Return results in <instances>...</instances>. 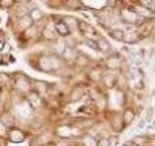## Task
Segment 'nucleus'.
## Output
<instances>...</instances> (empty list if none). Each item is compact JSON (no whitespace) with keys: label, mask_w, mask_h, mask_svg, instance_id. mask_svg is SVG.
Instances as JSON below:
<instances>
[{"label":"nucleus","mask_w":155,"mask_h":146,"mask_svg":"<svg viewBox=\"0 0 155 146\" xmlns=\"http://www.w3.org/2000/svg\"><path fill=\"white\" fill-rule=\"evenodd\" d=\"M28 105L32 108V109H38L43 106V98L38 92L35 91H29L28 92Z\"/></svg>","instance_id":"f257e3e1"},{"label":"nucleus","mask_w":155,"mask_h":146,"mask_svg":"<svg viewBox=\"0 0 155 146\" xmlns=\"http://www.w3.org/2000/svg\"><path fill=\"white\" fill-rule=\"evenodd\" d=\"M6 135H8L9 141H12V143H21V141L26 138L25 132L20 131V129H17V128H9V129L6 131Z\"/></svg>","instance_id":"f03ea898"},{"label":"nucleus","mask_w":155,"mask_h":146,"mask_svg":"<svg viewBox=\"0 0 155 146\" xmlns=\"http://www.w3.org/2000/svg\"><path fill=\"white\" fill-rule=\"evenodd\" d=\"M134 118H135V111H134V109H130V108L124 109V112H123V115H121V120H123V123H124V126L130 124L132 121H134Z\"/></svg>","instance_id":"7ed1b4c3"},{"label":"nucleus","mask_w":155,"mask_h":146,"mask_svg":"<svg viewBox=\"0 0 155 146\" xmlns=\"http://www.w3.org/2000/svg\"><path fill=\"white\" fill-rule=\"evenodd\" d=\"M54 29H55V32H57L58 35H63V37H66V35H69V34H71V29H69V26L66 25V23H63V22H60V23H55Z\"/></svg>","instance_id":"20e7f679"},{"label":"nucleus","mask_w":155,"mask_h":146,"mask_svg":"<svg viewBox=\"0 0 155 146\" xmlns=\"http://www.w3.org/2000/svg\"><path fill=\"white\" fill-rule=\"evenodd\" d=\"M121 15H123V18H124V22H126V23L135 25V23H137V20H138V15H137L134 11H123Z\"/></svg>","instance_id":"39448f33"},{"label":"nucleus","mask_w":155,"mask_h":146,"mask_svg":"<svg viewBox=\"0 0 155 146\" xmlns=\"http://www.w3.org/2000/svg\"><path fill=\"white\" fill-rule=\"evenodd\" d=\"M15 88L21 92H26V91H31V85H29V80L25 78V77H21V80H17V85Z\"/></svg>","instance_id":"423d86ee"},{"label":"nucleus","mask_w":155,"mask_h":146,"mask_svg":"<svg viewBox=\"0 0 155 146\" xmlns=\"http://www.w3.org/2000/svg\"><path fill=\"white\" fill-rule=\"evenodd\" d=\"M106 65H107V68H110V69H118V68H120V65H121V60H120V57H118V55L109 57V58H107V61H106Z\"/></svg>","instance_id":"0eeeda50"},{"label":"nucleus","mask_w":155,"mask_h":146,"mask_svg":"<svg viewBox=\"0 0 155 146\" xmlns=\"http://www.w3.org/2000/svg\"><path fill=\"white\" fill-rule=\"evenodd\" d=\"M101 78H103V81H104V85L109 86V88H110V86H115V83H117V78H115V75H114L112 72H106Z\"/></svg>","instance_id":"6e6552de"},{"label":"nucleus","mask_w":155,"mask_h":146,"mask_svg":"<svg viewBox=\"0 0 155 146\" xmlns=\"http://www.w3.org/2000/svg\"><path fill=\"white\" fill-rule=\"evenodd\" d=\"M134 12H135L137 15H143V17H152V15H153V12L149 11L147 6H141V5H137Z\"/></svg>","instance_id":"1a4fd4ad"},{"label":"nucleus","mask_w":155,"mask_h":146,"mask_svg":"<svg viewBox=\"0 0 155 146\" xmlns=\"http://www.w3.org/2000/svg\"><path fill=\"white\" fill-rule=\"evenodd\" d=\"M77 26H78V29H80L84 35H87V32H89V34H95V31L91 28V25L86 23V22H77Z\"/></svg>","instance_id":"9d476101"},{"label":"nucleus","mask_w":155,"mask_h":146,"mask_svg":"<svg viewBox=\"0 0 155 146\" xmlns=\"http://www.w3.org/2000/svg\"><path fill=\"white\" fill-rule=\"evenodd\" d=\"M110 124H112L114 131H117V132L124 128V123H123V120H121V115H118V114H115V118H114V121L110 123Z\"/></svg>","instance_id":"9b49d317"},{"label":"nucleus","mask_w":155,"mask_h":146,"mask_svg":"<svg viewBox=\"0 0 155 146\" xmlns=\"http://www.w3.org/2000/svg\"><path fill=\"white\" fill-rule=\"evenodd\" d=\"M101 77H103V72L100 71V69H92L89 74H87V78H89L91 81H100L101 80Z\"/></svg>","instance_id":"f8f14e48"},{"label":"nucleus","mask_w":155,"mask_h":146,"mask_svg":"<svg viewBox=\"0 0 155 146\" xmlns=\"http://www.w3.org/2000/svg\"><path fill=\"white\" fill-rule=\"evenodd\" d=\"M97 46H98V49H100V51H103V52H109V51H110V45H109V41H107V40H104V38H98V40H97Z\"/></svg>","instance_id":"ddd939ff"},{"label":"nucleus","mask_w":155,"mask_h":146,"mask_svg":"<svg viewBox=\"0 0 155 146\" xmlns=\"http://www.w3.org/2000/svg\"><path fill=\"white\" fill-rule=\"evenodd\" d=\"M0 121H2L5 126H8V128H12V124H14V117L11 115V114H3L2 115V118H0Z\"/></svg>","instance_id":"4468645a"},{"label":"nucleus","mask_w":155,"mask_h":146,"mask_svg":"<svg viewBox=\"0 0 155 146\" xmlns=\"http://www.w3.org/2000/svg\"><path fill=\"white\" fill-rule=\"evenodd\" d=\"M32 20H31V17L29 15H25V17H21L20 18V26L23 28V29H28V28H31L32 26Z\"/></svg>","instance_id":"2eb2a0df"},{"label":"nucleus","mask_w":155,"mask_h":146,"mask_svg":"<svg viewBox=\"0 0 155 146\" xmlns=\"http://www.w3.org/2000/svg\"><path fill=\"white\" fill-rule=\"evenodd\" d=\"M137 40H138L137 32H129V34H124L123 37V41H126V43H135Z\"/></svg>","instance_id":"dca6fc26"},{"label":"nucleus","mask_w":155,"mask_h":146,"mask_svg":"<svg viewBox=\"0 0 155 146\" xmlns=\"http://www.w3.org/2000/svg\"><path fill=\"white\" fill-rule=\"evenodd\" d=\"M58 135H61V137H69V135H72L71 132H72V129L69 128V126H63V128H58Z\"/></svg>","instance_id":"f3484780"},{"label":"nucleus","mask_w":155,"mask_h":146,"mask_svg":"<svg viewBox=\"0 0 155 146\" xmlns=\"http://www.w3.org/2000/svg\"><path fill=\"white\" fill-rule=\"evenodd\" d=\"M134 143L137 144V146H147V143H149V140H147V137H135L134 138Z\"/></svg>","instance_id":"a211bd4d"},{"label":"nucleus","mask_w":155,"mask_h":146,"mask_svg":"<svg viewBox=\"0 0 155 146\" xmlns=\"http://www.w3.org/2000/svg\"><path fill=\"white\" fill-rule=\"evenodd\" d=\"M31 20L32 22H35V20H40V18H43V12L40 11V9H32V12H31Z\"/></svg>","instance_id":"6ab92c4d"},{"label":"nucleus","mask_w":155,"mask_h":146,"mask_svg":"<svg viewBox=\"0 0 155 146\" xmlns=\"http://www.w3.org/2000/svg\"><path fill=\"white\" fill-rule=\"evenodd\" d=\"M83 95H84V91H83V89H80V88H77V89L71 94V100H80Z\"/></svg>","instance_id":"aec40b11"},{"label":"nucleus","mask_w":155,"mask_h":146,"mask_svg":"<svg viewBox=\"0 0 155 146\" xmlns=\"http://www.w3.org/2000/svg\"><path fill=\"white\" fill-rule=\"evenodd\" d=\"M83 143H84V146H97V140H95V138H92L91 135L84 137Z\"/></svg>","instance_id":"412c9836"},{"label":"nucleus","mask_w":155,"mask_h":146,"mask_svg":"<svg viewBox=\"0 0 155 146\" xmlns=\"http://www.w3.org/2000/svg\"><path fill=\"white\" fill-rule=\"evenodd\" d=\"M110 34H112L114 38L123 41V37H124V32H123V31H120V29H114V31H110Z\"/></svg>","instance_id":"4be33fe9"},{"label":"nucleus","mask_w":155,"mask_h":146,"mask_svg":"<svg viewBox=\"0 0 155 146\" xmlns=\"http://www.w3.org/2000/svg\"><path fill=\"white\" fill-rule=\"evenodd\" d=\"M54 34H57L55 32V29H49V26L43 31V35H45L46 38H54Z\"/></svg>","instance_id":"5701e85b"},{"label":"nucleus","mask_w":155,"mask_h":146,"mask_svg":"<svg viewBox=\"0 0 155 146\" xmlns=\"http://www.w3.org/2000/svg\"><path fill=\"white\" fill-rule=\"evenodd\" d=\"M14 2L15 0H0V6L2 8H9V6L14 5Z\"/></svg>","instance_id":"b1692460"},{"label":"nucleus","mask_w":155,"mask_h":146,"mask_svg":"<svg viewBox=\"0 0 155 146\" xmlns=\"http://www.w3.org/2000/svg\"><path fill=\"white\" fill-rule=\"evenodd\" d=\"M86 45H89L92 49H95V51H98V46H97V41L95 40H92V38H86Z\"/></svg>","instance_id":"393cba45"},{"label":"nucleus","mask_w":155,"mask_h":146,"mask_svg":"<svg viewBox=\"0 0 155 146\" xmlns=\"http://www.w3.org/2000/svg\"><path fill=\"white\" fill-rule=\"evenodd\" d=\"M5 134H6V126L0 121V135H5Z\"/></svg>","instance_id":"a878e982"},{"label":"nucleus","mask_w":155,"mask_h":146,"mask_svg":"<svg viewBox=\"0 0 155 146\" xmlns=\"http://www.w3.org/2000/svg\"><path fill=\"white\" fill-rule=\"evenodd\" d=\"M117 144V137H109V146H115Z\"/></svg>","instance_id":"bb28decb"},{"label":"nucleus","mask_w":155,"mask_h":146,"mask_svg":"<svg viewBox=\"0 0 155 146\" xmlns=\"http://www.w3.org/2000/svg\"><path fill=\"white\" fill-rule=\"evenodd\" d=\"M2 48H3V38L0 37V49H2Z\"/></svg>","instance_id":"cd10ccee"},{"label":"nucleus","mask_w":155,"mask_h":146,"mask_svg":"<svg viewBox=\"0 0 155 146\" xmlns=\"http://www.w3.org/2000/svg\"><path fill=\"white\" fill-rule=\"evenodd\" d=\"M57 146H68V144H66V143H61V144H57Z\"/></svg>","instance_id":"c85d7f7f"}]
</instances>
